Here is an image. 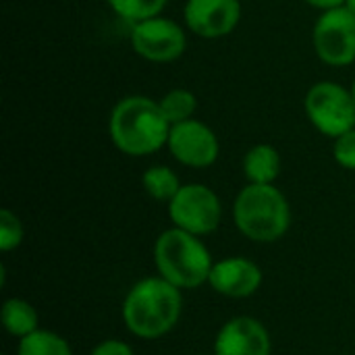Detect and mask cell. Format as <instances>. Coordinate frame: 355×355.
<instances>
[{
  "mask_svg": "<svg viewBox=\"0 0 355 355\" xmlns=\"http://www.w3.org/2000/svg\"><path fill=\"white\" fill-rule=\"evenodd\" d=\"M202 355H206V354H202Z\"/></svg>",
  "mask_w": 355,
  "mask_h": 355,
  "instance_id": "cell-25",
  "label": "cell"
},
{
  "mask_svg": "<svg viewBox=\"0 0 355 355\" xmlns=\"http://www.w3.org/2000/svg\"><path fill=\"white\" fill-rule=\"evenodd\" d=\"M345 6L355 15V0H345Z\"/></svg>",
  "mask_w": 355,
  "mask_h": 355,
  "instance_id": "cell-23",
  "label": "cell"
},
{
  "mask_svg": "<svg viewBox=\"0 0 355 355\" xmlns=\"http://www.w3.org/2000/svg\"><path fill=\"white\" fill-rule=\"evenodd\" d=\"M208 283L216 293L241 300L254 295L260 289L262 270L248 258H225L212 266Z\"/></svg>",
  "mask_w": 355,
  "mask_h": 355,
  "instance_id": "cell-12",
  "label": "cell"
},
{
  "mask_svg": "<svg viewBox=\"0 0 355 355\" xmlns=\"http://www.w3.org/2000/svg\"><path fill=\"white\" fill-rule=\"evenodd\" d=\"M306 2L316 6V8H324V10H331V8H337V6H345V0H306Z\"/></svg>",
  "mask_w": 355,
  "mask_h": 355,
  "instance_id": "cell-22",
  "label": "cell"
},
{
  "mask_svg": "<svg viewBox=\"0 0 355 355\" xmlns=\"http://www.w3.org/2000/svg\"><path fill=\"white\" fill-rule=\"evenodd\" d=\"M243 173L252 183L268 185L281 173V156L268 144L254 146L243 158Z\"/></svg>",
  "mask_w": 355,
  "mask_h": 355,
  "instance_id": "cell-13",
  "label": "cell"
},
{
  "mask_svg": "<svg viewBox=\"0 0 355 355\" xmlns=\"http://www.w3.org/2000/svg\"><path fill=\"white\" fill-rule=\"evenodd\" d=\"M168 0H108L114 12H119L123 19L139 23L152 17H158Z\"/></svg>",
  "mask_w": 355,
  "mask_h": 355,
  "instance_id": "cell-18",
  "label": "cell"
},
{
  "mask_svg": "<svg viewBox=\"0 0 355 355\" xmlns=\"http://www.w3.org/2000/svg\"><path fill=\"white\" fill-rule=\"evenodd\" d=\"M141 183H144V189L148 191V196H152L158 202H171L183 187L179 183V177L168 166L148 168L141 177Z\"/></svg>",
  "mask_w": 355,
  "mask_h": 355,
  "instance_id": "cell-16",
  "label": "cell"
},
{
  "mask_svg": "<svg viewBox=\"0 0 355 355\" xmlns=\"http://www.w3.org/2000/svg\"><path fill=\"white\" fill-rule=\"evenodd\" d=\"M131 42L135 52L152 62H168L179 58L187 44L183 29L175 21L162 17L135 23Z\"/></svg>",
  "mask_w": 355,
  "mask_h": 355,
  "instance_id": "cell-8",
  "label": "cell"
},
{
  "mask_svg": "<svg viewBox=\"0 0 355 355\" xmlns=\"http://www.w3.org/2000/svg\"><path fill=\"white\" fill-rule=\"evenodd\" d=\"M89 355H135V354H133V349H131L127 343L116 341V339H106V341H102L100 345H96Z\"/></svg>",
  "mask_w": 355,
  "mask_h": 355,
  "instance_id": "cell-21",
  "label": "cell"
},
{
  "mask_svg": "<svg viewBox=\"0 0 355 355\" xmlns=\"http://www.w3.org/2000/svg\"><path fill=\"white\" fill-rule=\"evenodd\" d=\"M316 54L333 67L355 60V15L347 6L324 10L314 25Z\"/></svg>",
  "mask_w": 355,
  "mask_h": 355,
  "instance_id": "cell-7",
  "label": "cell"
},
{
  "mask_svg": "<svg viewBox=\"0 0 355 355\" xmlns=\"http://www.w3.org/2000/svg\"><path fill=\"white\" fill-rule=\"evenodd\" d=\"M168 214L175 227L202 237L218 229L223 206L210 187L191 183L183 185L179 193L168 202Z\"/></svg>",
  "mask_w": 355,
  "mask_h": 355,
  "instance_id": "cell-6",
  "label": "cell"
},
{
  "mask_svg": "<svg viewBox=\"0 0 355 355\" xmlns=\"http://www.w3.org/2000/svg\"><path fill=\"white\" fill-rule=\"evenodd\" d=\"M306 112L312 125L329 135L339 137L355 129V100L343 85L322 81L310 87L306 96Z\"/></svg>",
  "mask_w": 355,
  "mask_h": 355,
  "instance_id": "cell-5",
  "label": "cell"
},
{
  "mask_svg": "<svg viewBox=\"0 0 355 355\" xmlns=\"http://www.w3.org/2000/svg\"><path fill=\"white\" fill-rule=\"evenodd\" d=\"M23 241V225L15 212L8 208L0 210V250L12 252Z\"/></svg>",
  "mask_w": 355,
  "mask_h": 355,
  "instance_id": "cell-19",
  "label": "cell"
},
{
  "mask_svg": "<svg viewBox=\"0 0 355 355\" xmlns=\"http://www.w3.org/2000/svg\"><path fill=\"white\" fill-rule=\"evenodd\" d=\"M214 355H270V335L256 318H233L218 331Z\"/></svg>",
  "mask_w": 355,
  "mask_h": 355,
  "instance_id": "cell-11",
  "label": "cell"
},
{
  "mask_svg": "<svg viewBox=\"0 0 355 355\" xmlns=\"http://www.w3.org/2000/svg\"><path fill=\"white\" fill-rule=\"evenodd\" d=\"M17 355H73V352L60 335L37 329L19 341Z\"/></svg>",
  "mask_w": 355,
  "mask_h": 355,
  "instance_id": "cell-15",
  "label": "cell"
},
{
  "mask_svg": "<svg viewBox=\"0 0 355 355\" xmlns=\"http://www.w3.org/2000/svg\"><path fill=\"white\" fill-rule=\"evenodd\" d=\"M158 104H160V108H162V112L171 125L189 121L191 114L196 112V106H198L196 96L187 89H171Z\"/></svg>",
  "mask_w": 355,
  "mask_h": 355,
  "instance_id": "cell-17",
  "label": "cell"
},
{
  "mask_svg": "<svg viewBox=\"0 0 355 355\" xmlns=\"http://www.w3.org/2000/svg\"><path fill=\"white\" fill-rule=\"evenodd\" d=\"M154 262L158 275L177 289H196L208 283L214 266L200 237L179 227L160 233L154 245Z\"/></svg>",
  "mask_w": 355,
  "mask_h": 355,
  "instance_id": "cell-3",
  "label": "cell"
},
{
  "mask_svg": "<svg viewBox=\"0 0 355 355\" xmlns=\"http://www.w3.org/2000/svg\"><path fill=\"white\" fill-rule=\"evenodd\" d=\"M352 94H354V100H355V83H354V89H352Z\"/></svg>",
  "mask_w": 355,
  "mask_h": 355,
  "instance_id": "cell-24",
  "label": "cell"
},
{
  "mask_svg": "<svg viewBox=\"0 0 355 355\" xmlns=\"http://www.w3.org/2000/svg\"><path fill=\"white\" fill-rule=\"evenodd\" d=\"M233 216L237 229L258 243H272L281 239L291 225L289 204L272 183H250L243 187L235 200Z\"/></svg>",
  "mask_w": 355,
  "mask_h": 355,
  "instance_id": "cell-4",
  "label": "cell"
},
{
  "mask_svg": "<svg viewBox=\"0 0 355 355\" xmlns=\"http://www.w3.org/2000/svg\"><path fill=\"white\" fill-rule=\"evenodd\" d=\"M0 320H2L4 331L10 337L23 339V337L31 335L33 331H37V312H35V308L29 302L19 300V297H12V300L4 302L2 312H0Z\"/></svg>",
  "mask_w": 355,
  "mask_h": 355,
  "instance_id": "cell-14",
  "label": "cell"
},
{
  "mask_svg": "<svg viewBox=\"0 0 355 355\" xmlns=\"http://www.w3.org/2000/svg\"><path fill=\"white\" fill-rule=\"evenodd\" d=\"M241 19L239 0H187L185 23L187 27L208 40L231 33Z\"/></svg>",
  "mask_w": 355,
  "mask_h": 355,
  "instance_id": "cell-10",
  "label": "cell"
},
{
  "mask_svg": "<svg viewBox=\"0 0 355 355\" xmlns=\"http://www.w3.org/2000/svg\"><path fill=\"white\" fill-rule=\"evenodd\" d=\"M183 312L181 289L162 277L135 283L123 302V322L139 339H160L171 333Z\"/></svg>",
  "mask_w": 355,
  "mask_h": 355,
  "instance_id": "cell-1",
  "label": "cell"
},
{
  "mask_svg": "<svg viewBox=\"0 0 355 355\" xmlns=\"http://www.w3.org/2000/svg\"><path fill=\"white\" fill-rule=\"evenodd\" d=\"M171 123L158 102L144 96L123 98L110 114V139L129 156H148L168 144Z\"/></svg>",
  "mask_w": 355,
  "mask_h": 355,
  "instance_id": "cell-2",
  "label": "cell"
},
{
  "mask_svg": "<svg viewBox=\"0 0 355 355\" xmlns=\"http://www.w3.org/2000/svg\"><path fill=\"white\" fill-rule=\"evenodd\" d=\"M168 150L181 164L206 168L218 158V139L208 125L189 119L171 127Z\"/></svg>",
  "mask_w": 355,
  "mask_h": 355,
  "instance_id": "cell-9",
  "label": "cell"
},
{
  "mask_svg": "<svg viewBox=\"0 0 355 355\" xmlns=\"http://www.w3.org/2000/svg\"><path fill=\"white\" fill-rule=\"evenodd\" d=\"M335 160L343 166V168H352L355 171V129L343 133L337 137L335 141Z\"/></svg>",
  "mask_w": 355,
  "mask_h": 355,
  "instance_id": "cell-20",
  "label": "cell"
}]
</instances>
